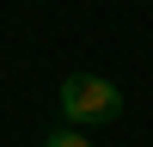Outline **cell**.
<instances>
[{"instance_id":"obj_1","label":"cell","mask_w":153,"mask_h":147,"mask_svg":"<svg viewBox=\"0 0 153 147\" xmlns=\"http://www.w3.org/2000/svg\"><path fill=\"white\" fill-rule=\"evenodd\" d=\"M123 86L110 74H68L61 80V122H117Z\"/></svg>"},{"instance_id":"obj_2","label":"cell","mask_w":153,"mask_h":147,"mask_svg":"<svg viewBox=\"0 0 153 147\" xmlns=\"http://www.w3.org/2000/svg\"><path fill=\"white\" fill-rule=\"evenodd\" d=\"M43 147H92V141H86V129H49Z\"/></svg>"}]
</instances>
